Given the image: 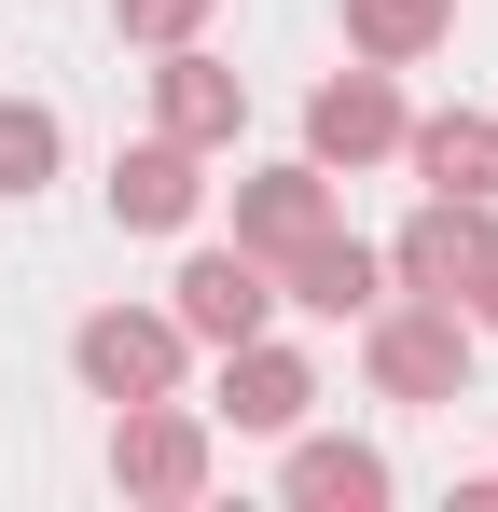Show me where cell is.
<instances>
[{"label":"cell","mask_w":498,"mask_h":512,"mask_svg":"<svg viewBox=\"0 0 498 512\" xmlns=\"http://www.w3.org/2000/svg\"><path fill=\"white\" fill-rule=\"evenodd\" d=\"M471 333H498V263H485V291H471Z\"/></svg>","instance_id":"cell-17"},{"label":"cell","mask_w":498,"mask_h":512,"mask_svg":"<svg viewBox=\"0 0 498 512\" xmlns=\"http://www.w3.org/2000/svg\"><path fill=\"white\" fill-rule=\"evenodd\" d=\"M125 42H208V0H125Z\"/></svg>","instance_id":"cell-16"},{"label":"cell","mask_w":498,"mask_h":512,"mask_svg":"<svg viewBox=\"0 0 498 512\" xmlns=\"http://www.w3.org/2000/svg\"><path fill=\"white\" fill-rule=\"evenodd\" d=\"M180 319H153V305H97V319H83L70 333V374L83 388H97V402H166V388H180Z\"/></svg>","instance_id":"cell-3"},{"label":"cell","mask_w":498,"mask_h":512,"mask_svg":"<svg viewBox=\"0 0 498 512\" xmlns=\"http://www.w3.org/2000/svg\"><path fill=\"white\" fill-rule=\"evenodd\" d=\"M153 125L166 139H194V153H222L249 125V70H222L208 42H166V70H153Z\"/></svg>","instance_id":"cell-7"},{"label":"cell","mask_w":498,"mask_h":512,"mask_svg":"<svg viewBox=\"0 0 498 512\" xmlns=\"http://www.w3.org/2000/svg\"><path fill=\"white\" fill-rule=\"evenodd\" d=\"M360 374L388 402H457L471 388V305H429V291H388L360 319Z\"/></svg>","instance_id":"cell-1"},{"label":"cell","mask_w":498,"mask_h":512,"mask_svg":"<svg viewBox=\"0 0 498 512\" xmlns=\"http://www.w3.org/2000/svg\"><path fill=\"white\" fill-rule=\"evenodd\" d=\"M194 194H208V180H194V139H166V125L139 153H111V222H139V236H180Z\"/></svg>","instance_id":"cell-10"},{"label":"cell","mask_w":498,"mask_h":512,"mask_svg":"<svg viewBox=\"0 0 498 512\" xmlns=\"http://www.w3.org/2000/svg\"><path fill=\"white\" fill-rule=\"evenodd\" d=\"M319 236H332V167H263V180H236V250L291 263V250H319Z\"/></svg>","instance_id":"cell-8"},{"label":"cell","mask_w":498,"mask_h":512,"mask_svg":"<svg viewBox=\"0 0 498 512\" xmlns=\"http://www.w3.org/2000/svg\"><path fill=\"white\" fill-rule=\"evenodd\" d=\"M277 305H305V319H374V305H388V250H360V236L332 222L319 250L277 263Z\"/></svg>","instance_id":"cell-9"},{"label":"cell","mask_w":498,"mask_h":512,"mask_svg":"<svg viewBox=\"0 0 498 512\" xmlns=\"http://www.w3.org/2000/svg\"><path fill=\"white\" fill-rule=\"evenodd\" d=\"M498 263V194H429L402 236H388V291H429V305H471Z\"/></svg>","instance_id":"cell-2"},{"label":"cell","mask_w":498,"mask_h":512,"mask_svg":"<svg viewBox=\"0 0 498 512\" xmlns=\"http://www.w3.org/2000/svg\"><path fill=\"white\" fill-rule=\"evenodd\" d=\"M111 471H125V499H194V485H208V416H180V402H125Z\"/></svg>","instance_id":"cell-6"},{"label":"cell","mask_w":498,"mask_h":512,"mask_svg":"<svg viewBox=\"0 0 498 512\" xmlns=\"http://www.w3.org/2000/svg\"><path fill=\"white\" fill-rule=\"evenodd\" d=\"M305 402H319V374H305V346H222V416L236 429H305Z\"/></svg>","instance_id":"cell-11"},{"label":"cell","mask_w":498,"mask_h":512,"mask_svg":"<svg viewBox=\"0 0 498 512\" xmlns=\"http://www.w3.org/2000/svg\"><path fill=\"white\" fill-rule=\"evenodd\" d=\"M402 153L429 194H498V125L485 111H429V125H402Z\"/></svg>","instance_id":"cell-12"},{"label":"cell","mask_w":498,"mask_h":512,"mask_svg":"<svg viewBox=\"0 0 498 512\" xmlns=\"http://www.w3.org/2000/svg\"><path fill=\"white\" fill-rule=\"evenodd\" d=\"M402 84L360 56V70H332L319 97H305V167H374V153H402Z\"/></svg>","instance_id":"cell-4"},{"label":"cell","mask_w":498,"mask_h":512,"mask_svg":"<svg viewBox=\"0 0 498 512\" xmlns=\"http://www.w3.org/2000/svg\"><path fill=\"white\" fill-rule=\"evenodd\" d=\"M457 28V0H346V42L374 56V70H402V56H429Z\"/></svg>","instance_id":"cell-14"},{"label":"cell","mask_w":498,"mask_h":512,"mask_svg":"<svg viewBox=\"0 0 498 512\" xmlns=\"http://www.w3.org/2000/svg\"><path fill=\"white\" fill-rule=\"evenodd\" d=\"M56 153H70V125H56L42 97H0V194H42Z\"/></svg>","instance_id":"cell-15"},{"label":"cell","mask_w":498,"mask_h":512,"mask_svg":"<svg viewBox=\"0 0 498 512\" xmlns=\"http://www.w3.org/2000/svg\"><path fill=\"white\" fill-rule=\"evenodd\" d=\"M291 499L374 512V499H388V457H374V443H291Z\"/></svg>","instance_id":"cell-13"},{"label":"cell","mask_w":498,"mask_h":512,"mask_svg":"<svg viewBox=\"0 0 498 512\" xmlns=\"http://www.w3.org/2000/svg\"><path fill=\"white\" fill-rule=\"evenodd\" d=\"M166 319H180L194 346H249L263 319H277V263L263 250H194L180 291H166Z\"/></svg>","instance_id":"cell-5"}]
</instances>
